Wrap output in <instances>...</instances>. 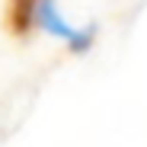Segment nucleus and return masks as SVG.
Listing matches in <instances>:
<instances>
[{
  "label": "nucleus",
  "instance_id": "f257e3e1",
  "mask_svg": "<svg viewBox=\"0 0 147 147\" xmlns=\"http://www.w3.org/2000/svg\"><path fill=\"white\" fill-rule=\"evenodd\" d=\"M38 16H42V26H45L48 32H55V35L67 38L74 51H83V48L93 42V29H86V32H77V29H70L67 22L61 19V13H58V7L51 3V0H45V3L38 0Z\"/></svg>",
  "mask_w": 147,
  "mask_h": 147
},
{
  "label": "nucleus",
  "instance_id": "f03ea898",
  "mask_svg": "<svg viewBox=\"0 0 147 147\" xmlns=\"http://www.w3.org/2000/svg\"><path fill=\"white\" fill-rule=\"evenodd\" d=\"M35 13H38V0H10L7 7V29L13 35H29V29L35 26Z\"/></svg>",
  "mask_w": 147,
  "mask_h": 147
}]
</instances>
